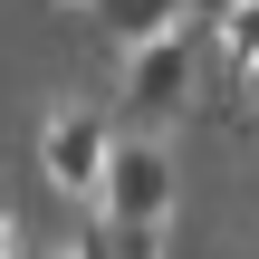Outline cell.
<instances>
[{"label": "cell", "instance_id": "5b68a950", "mask_svg": "<svg viewBox=\"0 0 259 259\" xmlns=\"http://www.w3.org/2000/svg\"><path fill=\"white\" fill-rule=\"evenodd\" d=\"M106 231H115V259H163V231H144V221H135V231L106 221Z\"/></svg>", "mask_w": 259, "mask_h": 259}, {"label": "cell", "instance_id": "8992f818", "mask_svg": "<svg viewBox=\"0 0 259 259\" xmlns=\"http://www.w3.org/2000/svg\"><path fill=\"white\" fill-rule=\"evenodd\" d=\"M240 10H259V0H192V29H221V19H240Z\"/></svg>", "mask_w": 259, "mask_h": 259}, {"label": "cell", "instance_id": "52a82bcc", "mask_svg": "<svg viewBox=\"0 0 259 259\" xmlns=\"http://www.w3.org/2000/svg\"><path fill=\"white\" fill-rule=\"evenodd\" d=\"M67 259H115V231H106V221H87V231H77V250Z\"/></svg>", "mask_w": 259, "mask_h": 259}, {"label": "cell", "instance_id": "6da1fadb", "mask_svg": "<svg viewBox=\"0 0 259 259\" xmlns=\"http://www.w3.org/2000/svg\"><path fill=\"white\" fill-rule=\"evenodd\" d=\"M202 58H211V29H173V38L135 48V58H125V115H144V125L183 115V106L202 96Z\"/></svg>", "mask_w": 259, "mask_h": 259}, {"label": "cell", "instance_id": "7a4b0ae2", "mask_svg": "<svg viewBox=\"0 0 259 259\" xmlns=\"http://www.w3.org/2000/svg\"><path fill=\"white\" fill-rule=\"evenodd\" d=\"M38 163H48V183L58 192H106V163H115V125L96 115V106H67V115H48L38 125Z\"/></svg>", "mask_w": 259, "mask_h": 259}, {"label": "cell", "instance_id": "3957f363", "mask_svg": "<svg viewBox=\"0 0 259 259\" xmlns=\"http://www.w3.org/2000/svg\"><path fill=\"white\" fill-rule=\"evenodd\" d=\"M163 211H173V154L163 144H115V163H106V192H96V221H144V231H163Z\"/></svg>", "mask_w": 259, "mask_h": 259}, {"label": "cell", "instance_id": "277c9868", "mask_svg": "<svg viewBox=\"0 0 259 259\" xmlns=\"http://www.w3.org/2000/svg\"><path fill=\"white\" fill-rule=\"evenodd\" d=\"M96 19H106V38L135 58V48H154V38L192 29V0H96Z\"/></svg>", "mask_w": 259, "mask_h": 259}]
</instances>
